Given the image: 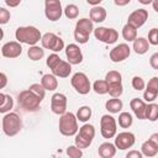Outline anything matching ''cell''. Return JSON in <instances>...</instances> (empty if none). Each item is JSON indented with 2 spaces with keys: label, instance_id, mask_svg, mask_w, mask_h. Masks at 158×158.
I'll return each instance as SVG.
<instances>
[{
  "label": "cell",
  "instance_id": "cell-16",
  "mask_svg": "<svg viewBox=\"0 0 158 158\" xmlns=\"http://www.w3.org/2000/svg\"><path fill=\"white\" fill-rule=\"evenodd\" d=\"M65 57L68 59V62L73 65V64H80L83 62V53L81 49L78 44L75 43H69L65 47Z\"/></svg>",
  "mask_w": 158,
  "mask_h": 158
},
{
  "label": "cell",
  "instance_id": "cell-22",
  "mask_svg": "<svg viewBox=\"0 0 158 158\" xmlns=\"http://www.w3.org/2000/svg\"><path fill=\"white\" fill-rule=\"evenodd\" d=\"M12 107H14V99L5 93H0V112L1 114L10 112Z\"/></svg>",
  "mask_w": 158,
  "mask_h": 158
},
{
  "label": "cell",
  "instance_id": "cell-8",
  "mask_svg": "<svg viewBox=\"0 0 158 158\" xmlns=\"http://www.w3.org/2000/svg\"><path fill=\"white\" fill-rule=\"evenodd\" d=\"M100 132L104 138H112L117 132L116 120L111 115H102L100 118Z\"/></svg>",
  "mask_w": 158,
  "mask_h": 158
},
{
  "label": "cell",
  "instance_id": "cell-11",
  "mask_svg": "<svg viewBox=\"0 0 158 158\" xmlns=\"http://www.w3.org/2000/svg\"><path fill=\"white\" fill-rule=\"evenodd\" d=\"M67 105H68V100L67 96L62 93H56L52 95L51 98V110L53 114L56 115H63L64 112H67Z\"/></svg>",
  "mask_w": 158,
  "mask_h": 158
},
{
  "label": "cell",
  "instance_id": "cell-34",
  "mask_svg": "<svg viewBox=\"0 0 158 158\" xmlns=\"http://www.w3.org/2000/svg\"><path fill=\"white\" fill-rule=\"evenodd\" d=\"M64 15H65V17L67 19H69V20H74V19H77L78 17V15H79V7L77 6V5H74V4H69V5H67L65 7H64Z\"/></svg>",
  "mask_w": 158,
  "mask_h": 158
},
{
  "label": "cell",
  "instance_id": "cell-29",
  "mask_svg": "<svg viewBox=\"0 0 158 158\" xmlns=\"http://www.w3.org/2000/svg\"><path fill=\"white\" fill-rule=\"evenodd\" d=\"M146 120H149L152 122L158 120V104L149 102L146 107Z\"/></svg>",
  "mask_w": 158,
  "mask_h": 158
},
{
  "label": "cell",
  "instance_id": "cell-10",
  "mask_svg": "<svg viewBox=\"0 0 158 158\" xmlns=\"http://www.w3.org/2000/svg\"><path fill=\"white\" fill-rule=\"evenodd\" d=\"M94 36L100 42H104L106 44H112L118 40V33L115 28H107V27H98L94 28Z\"/></svg>",
  "mask_w": 158,
  "mask_h": 158
},
{
  "label": "cell",
  "instance_id": "cell-1",
  "mask_svg": "<svg viewBox=\"0 0 158 158\" xmlns=\"http://www.w3.org/2000/svg\"><path fill=\"white\" fill-rule=\"evenodd\" d=\"M15 37L20 43H25L28 46H35L41 41L42 35L40 30L35 26H20L15 32Z\"/></svg>",
  "mask_w": 158,
  "mask_h": 158
},
{
  "label": "cell",
  "instance_id": "cell-14",
  "mask_svg": "<svg viewBox=\"0 0 158 158\" xmlns=\"http://www.w3.org/2000/svg\"><path fill=\"white\" fill-rule=\"evenodd\" d=\"M22 53V46L19 41H10L2 44L1 54L5 58H17Z\"/></svg>",
  "mask_w": 158,
  "mask_h": 158
},
{
  "label": "cell",
  "instance_id": "cell-30",
  "mask_svg": "<svg viewBox=\"0 0 158 158\" xmlns=\"http://www.w3.org/2000/svg\"><path fill=\"white\" fill-rule=\"evenodd\" d=\"M91 114H93L91 112V107L84 105V106H80L78 109V111H77V118L80 122H88L89 118L91 117Z\"/></svg>",
  "mask_w": 158,
  "mask_h": 158
},
{
  "label": "cell",
  "instance_id": "cell-21",
  "mask_svg": "<svg viewBox=\"0 0 158 158\" xmlns=\"http://www.w3.org/2000/svg\"><path fill=\"white\" fill-rule=\"evenodd\" d=\"M41 84L43 85V88L48 91H54L58 88V80L57 77L52 73V74H44L41 78Z\"/></svg>",
  "mask_w": 158,
  "mask_h": 158
},
{
  "label": "cell",
  "instance_id": "cell-51",
  "mask_svg": "<svg viewBox=\"0 0 158 158\" xmlns=\"http://www.w3.org/2000/svg\"><path fill=\"white\" fill-rule=\"evenodd\" d=\"M101 1H102V0H86V2H88L89 5H91V6H96V5H99Z\"/></svg>",
  "mask_w": 158,
  "mask_h": 158
},
{
  "label": "cell",
  "instance_id": "cell-6",
  "mask_svg": "<svg viewBox=\"0 0 158 158\" xmlns=\"http://www.w3.org/2000/svg\"><path fill=\"white\" fill-rule=\"evenodd\" d=\"M70 84L74 88V90L81 95H86L91 90L90 80H89L88 75L83 72H78V73L73 74V77L70 79Z\"/></svg>",
  "mask_w": 158,
  "mask_h": 158
},
{
  "label": "cell",
  "instance_id": "cell-36",
  "mask_svg": "<svg viewBox=\"0 0 158 158\" xmlns=\"http://www.w3.org/2000/svg\"><path fill=\"white\" fill-rule=\"evenodd\" d=\"M123 93V86H122V83H118V84H111L109 85V94L111 98H120Z\"/></svg>",
  "mask_w": 158,
  "mask_h": 158
},
{
  "label": "cell",
  "instance_id": "cell-17",
  "mask_svg": "<svg viewBox=\"0 0 158 158\" xmlns=\"http://www.w3.org/2000/svg\"><path fill=\"white\" fill-rule=\"evenodd\" d=\"M130 107L132 109L133 114L136 115V117L138 120H146V107L147 104L144 100L139 99V98H133L130 101Z\"/></svg>",
  "mask_w": 158,
  "mask_h": 158
},
{
  "label": "cell",
  "instance_id": "cell-13",
  "mask_svg": "<svg viewBox=\"0 0 158 158\" xmlns=\"http://www.w3.org/2000/svg\"><path fill=\"white\" fill-rule=\"evenodd\" d=\"M136 142V137L132 132H120L118 135L115 136V144L118 149L121 151H125V149H128L131 148Z\"/></svg>",
  "mask_w": 158,
  "mask_h": 158
},
{
  "label": "cell",
  "instance_id": "cell-43",
  "mask_svg": "<svg viewBox=\"0 0 158 158\" xmlns=\"http://www.w3.org/2000/svg\"><path fill=\"white\" fill-rule=\"evenodd\" d=\"M10 20V11L6 10L5 7H0V23L5 25Z\"/></svg>",
  "mask_w": 158,
  "mask_h": 158
},
{
  "label": "cell",
  "instance_id": "cell-3",
  "mask_svg": "<svg viewBox=\"0 0 158 158\" xmlns=\"http://www.w3.org/2000/svg\"><path fill=\"white\" fill-rule=\"evenodd\" d=\"M58 126H59V132L63 136H67V137L75 136L79 131L77 115H74L73 112H68V111L64 112L63 115H60Z\"/></svg>",
  "mask_w": 158,
  "mask_h": 158
},
{
  "label": "cell",
  "instance_id": "cell-19",
  "mask_svg": "<svg viewBox=\"0 0 158 158\" xmlns=\"http://www.w3.org/2000/svg\"><path fill=\"white\" fill-rule=\"evenodd\" d=\"M116 144L111 143V142H104L99 146L98 148V153L101 158H112L116 154Z\"/></svg>",
  "mask_w": 158,
  "mask_h": 158
},
{
  "label": "cell",
  "instance_id": "cell-41",
  "mask_svg": "<svg viewBox=\"0 0 158 158\" xmlns=\"http://www.w3.org/2000/svg\"><path fill=\"white\" fill-rule=\"evenodd\" d=\"M146 89L147 90H151L156 94H158V77H153L149 79V81L147 83L146 85Z\"/></svg>",
  "mask_w": 158,
  "mask_h": 158
},
{
  "label": "cell",
  "instance_id": "cell-15",
  "mask_svg": "<svg viewBox=\"0 0 158 158\" xmlns=\"http://www.w3.org/2000/svg\"><path fill=\"white\" fill-rule=\"evenodd\" d=\"M147 20H148V11L144 9H137L130 14L127 19V23L135 26L136 28H139L146 23Z\"/></svg>",
  "mask_w": 158,
  "mask_h": 158
},
{
  "label": "cell",
  "instance_id": "cell-39",
  "mask_svg": "<svg viewBox=\"0 0 158 158\" xmlns=\"http://www.w3.org/2000/svg\"><path fill=\"white\" fill-rule=\"evenodd\" d=\"M132 88H133L135 90H137V91L143 90V89L146 88V83H144L143 78H141V77H138V75H135V77L132 78Z\"/></svg>",
  "mask_w": 158,
  "mask_h": 158
},
{
  "label": "cell",
  "instance_id": "cell-28",
  "mask_svg": "<svg viewBox=\"0 0 158 158\" xmlns=\"http://www.w3.org/2000/svg\"><path fill=\"white\" fill-rule=\"evenodd\" d=\"M141 152H142V154H143L144 157H154V156L158 153V148H157L149 139H147V141H144V142L142 143V146H141Z\"/></svg>",
  "mask_w": 158,
  "mask_h": 158
},
{
  "label": "cell",
  "instance_id": "cell-46",
  "mask_svg": "<svg viewBox=\"0 0 158 158\" xmlns=\"http://www.w3.org/2000/svg\"><path fill=\"white\" fill-rule=\"evenodd\" d=\"M127 158H142L143 154L142 152H138V151H130L127 154H126Z\"/></svg>",
  "mask_w": 158,
  "mask_h": 158
},
{
  "label": "cell",
  "instance_id": "cell-12",
  "mask_svg": "<svg viewBox=\"0 0 158 158\" xmlns=\"http://www.w3.org/2000/svg\"><path fill=\"white\" fill-rule=\"evenodd\" d=\"M130 53H131V48L127 43H118L110 51L109 56L114 63H120L127 59L130 57Z\"/></svg>",
  "mask_w": 158,
  "mask_h": 158
},
{
  "label": "cell",
  "instance_id": "cell-27",
  "mask_svg": "<svg viewBox=\"0 0 158 158\" xmlns=\"http://www.w3.org/2000/svg\"><path fill=\"white\" fill-rule=\"evenodd\" d=\"M122 37L127 42H133L137 38V28L130 23H126L122 27Z\"/></svg>",
  "mask_w": 158,
  "mask_h": 158
},
{
  "label": "cell",
  "instance_id": "cell-38",
  "mask_svg": "<svg viewBox=\"0 0 158 158\" xmlns=\"http://www.w3.org/2000/svg\"><path fill=\"white\" fill-rule=\"evenodd\" d=\"M89 37H90V35L84 33V32H81V31H78V30H74V40H75L78 43L85 44V43L89 41Z\"/></svg>",
  "mask_w": 158,
  "mask_h": 158
},
{
  "label": "cell",
  "instance_id": "cell-53",
  "mask_svg": "<svg viewBox=\"0 0 158 158\" xmlns=\"http://www.w3.org/2000/svg\"><path fill=\"white\" fill-rule=\"evenodd\" d=\"M152 5H153V9H154V10L158 12V0H153Z\"/></svg>",
  "mask_w": 158,
  "mask_h": 158
},
{
  "label": "cell",
  "instance_id": "cell-5",
  "mask_svg": "<svg viewBox=\"0 0 158 158\" xmlns=\"http://www.w3.org/2000/svg\"><path fill=\"white\" fill-rule=\"evenodd\" d=\"M17 101H19V105L26 110V111H30V112H33V111H37L40 109V105L42 102V100L35 95L30 89L27 90H23L19 94V98H17Z\"/></svg>",
  "mask_w": 158,
  "mask_h": 158
},
{
  "label": "cell",
  "instance_id": "cell-26",
  "mask_svg": "<svg viewBox=\"0 0 158 158\" xmlns=\"http://www.w3.org/2000/svg\"><path fill=\"white\" fill-rule=\"evenodd\" d=\"M27 56L33 62L41 60L44 57V49H43V47L36 46V44L35 46H30V48L27 49Z\"/></svg>",
  "mask_w": 158,
  "mask_h": 158
},
{
  "label": "cell",
  "instance_id": "cell-18",
  "mask_svg": "<svg viewBox=\"0 0 158 158\" xmlns=\"http://www.w3.org/2000/svg\"><path fill=\"white\" fill-rule=\"evenodd\" d=\"M51 70L57 78H68L69 74L72 73V64L68 60H62L60 59L59 63Z\"/></svg>",
  "mask_w": 158,
  "mask_h": 158
},
{
  "label": "cell",
  "instance_id": "cell-32",
  "mask_svg": "<svg viewBox=\"0 0 158 158\" xmlns=\"http://www.w3.org/2000/svg\"><path fill=\"white\" fill-rule=\"evenodd\" d=\"M105 80L107 81L109 85H111V84H118V83H122V75L117 70H110V72L106 73Z\"/></svg>",
  "mask_w": 158,
  "mask_h": 158
},
{
  "label": "cell",
  "instance_id": "cell-52",
  "mask_svg": "<svg viewBox=\"0 0 158 158\" xmlns=\"http://www.w3.org/2000/svg\"><path fill=\"white\" fill-rule=\"evenodd\" d=\"M138 2L142 5H148V4H152L153 0H138Z\"/></svg>",
  "mask_w": 158,
  "mask_h": 158
},
{
  "label": "cell",
  "instance_id": "cell-31",
  "mask_svg": "<svg viewBox=\"0 0 158 158\" xmlns=\"http://www.w3.org/2000/svg\"><path fill=\"white\" fill-rule=\"evenodd\" d=\"M133 123V118H132V115L130 112H121L118 115V126L122 127V128H128L131 127Z\"/></svg>",
  "mask_w": 158,
  "mask_h": 158
},
{
  "label": "cell",
  "instance_id": "cell-7",
  "mask_svg": "<svg viewBox=\"0 0 158 158\" xmlns=\"http://www.w3.org/2000/svg\"><path fill=\"white\" fill-rule=\"evenodd\" d=\"M41 44H42L43 48L51 49L54 53L60 52L64 48V41L59 36H57L56 33H53V32H46L44 35H42Z\"/></svg>",
  "mask_w": 158,
  "mask_h": 158
},
{
  "label": "cell",
  "instance_id": "cell-33",
  "mask_svg": "<svg viewBox=\"0 0 158 158\" xmlns=\"http://www.w3.org/2000/svg\"><path fill=\"white\" fill-rule=\"evenodd\" d=\"M93 90L96 94H100V95L107 94L109 93V84L105 79L104 80H95L94 84H93Z\"/></svg>",
  "mask_w": 158,
  "mask_h": 158
},
{
  "label": "cell",
  "instance_id": "cell-49",
  "mask_svg": "<svg viewBox=\"0 0 158 158\" xmlns=\"http://www.w3.org/2000/svg\"><path fill=\"white\" fill-rule=\"evenodd\" d=\"M0 77H1V85H0V88L4 89L6 86V83H7V77H6V74L4 72L0 73Z\"/></svg>",
  "mask_w": 158,
  "mask_h": 158
},
{
  "label": "cell",
  "instance_id": "cell-20",
  "mask_svg": "<svg viewBox=\"0 0 158 158\" xmlns=\"http://www.w3.org/2000/svg\"><path fill=\"white\" fill-rule=\"evenodd\" d=\"M89 19L93 22H96V23L104 22L106 20V10H105V7H102L100 5L93 6L90 12H89Z\"/></svg>",
  "mask_w": 158,
  "mask_h": 158
},
{
  "label": "cell",
  "instance_id": "cell-42",
  "mask_svg": "<svg viewBox=\"0 0 158 158\" xmlns=\"http://www.w3.org/2000/svg\"><path fill=\"white\" fill-rule=\"evenodd\" d=\"M147 40H148L149 44L157 46L158 44V28H152L148 32V38Z\"/></svg>",
  "mask_w": 158,
  "mask_h": 158
},
{
  "label": "cell",
  "instance_id": "cell-37",
  "mask_svg": "<svg viewBox=\"0 0 158 158\" xmlns=\"http://www.w3.org/2000/svg\"><path fill=\"white\" fill-rule=\"evenodd\" d=\"M67 156L70 157V158H80L83 156V152H81V148H79L78 146H69L67 148Z\"/></svg>",
  "mask_w": 158,
  "mask_h": 158
},
{
  "label": "cell",
  "instance_id": "cell-35",
  "mask_svg": "<svg viewBox=\"0 0 158 158\" xmlns=\"http://www.w3.org/2000/svg\"><path fill=\"white\" fill-rule=\"evenodd\" d=\"M28 89H30L35 95H37L41 100H43V98H44V95H46V89L43 88V85H42L41 83H33V84L30 85Z\"/></svg>",
  "mask_w": 158,
  "mask_h": 158
},
{
  "label": "cell",
  "instance_id": "cell-4",
  "mask_svg": "<svg viewBox=\"0 0 158 158\" xmlns=\"http://www.w3.org/2000/svg\"><path fill=\"white\" fill-rule=\"evenodd\" d=\"M94 137H95V127L93 125H90V123H84L79 128L78 133L75 135L74 143L79 148L84 149V148H88L91 144Z\"/></svg>",
  "mask_w": 158,
  "mask_h": 158
},
{
  "label": "cell",
  "instance_id": "cell-23",
  "mask_svg": "<svg viewBox=\"0 0 158 158\" xmlns=\"http://www.w3.org/2000/svg\"><path fill=\"white\" fill-rule=\"evenodd\" d=\"M75 30L90 35L91 32H94V25H93V21H91L90 19L83 17V19H80V20L77 21V23H75Z\"/></svg>",
  "mask_w": 158,
  "mask_h": 158
},
{
  "label": "cell",
  "instance_id": "cell-2",
  "mask_svg": "<svg viewBox=\"0 0 158 158\" xmlns=\"http://www.w3.org/2000/svg\"><path fill=\"white\" fill-rule=\"evenodd\" d=\"M1 127H2V132L9 136V137H14L16 136L21 128H22V121L20 118V116L16 112H6L2 116L1 120Z\"/></svg>",
  "mask_w": 158,
  "mask_h": 158
},
{
  "label": "cell",
  "instance_id": "cell-24",
  "mask_svg": "<svg viewBox=\"0 0 158 158\" xmlns=\"http://www.w3.org/2000/svg\"><path fill=\"white\" fill-rule=\"evenodd\" d=\"M122 107H123V102L121 101L120 98H112L105 102V109L111 114H118L122 110Z\"/></svg>",
  "mask_w": 158,
  "mask_h": 158
},
{
  "label": "cell",
  "instance_id": "cell-44",
  "mask_svg": "<svg viewBox=\"0 0 158 158\" xmlns=\"http://www.w3.org/2000/svg\"><path fill=\"white\" fill-rule=\"evenodd\" d=\"M157 96H158V94H156V93H153V91H151V90L144 89V93H143V99H144V101H147V102H153V101L157 99Z\"/></svg>",
  "mask_w": 158,
  "mask_h": 158
},
{
  "label": "cell",
  "instance_id": "cell-25",
  "mask_svg": "<svg viewBox=\"0 0 158 158\" xmlns=\"http://www.w3.org/2000/svg\"><path fill=\"white\" fill-rule=\"evenodd\" d=\"M149 49V42L144 37H137L133 41V51L137 54H144Z\"/></svg>",
  "mask_w": 158,
  "mask_h": 158
},
{
  "label": "cell",
  "instance_id": "cell-45",
  "mask_svg": "<svg viewBox=\"0 0 158 158\" xmlns=\"http://www.w3.org/2000/svg\"><path fill=\"white\" fill-rule=\"evenodd\" d=\"M149 64H151V67H152L153 69L158 70V52L153 53V54L149 57Z\"/></svg>",
  "mask_w": 158,
  "mask_h": 158
},
{
  "label": "cell",
  "instance_id": "cell-47",
  "mask_svg": "<svg viewBox=\"0 0 158 158\" xmlns=\"http://www.w3.org/2000/svg\"><path fill=\"white\" fill-rule=\"evenodd\" d=\"M20 2H21V0H5V4L9 7H16L20 5Z\"/></svg>",
  "mask_w": 158,
  "mask_h": 158
},
{
  "label": "cell",
  "instance_id": "cell-50",
  "mask_svg": "<svg viewBox=\"0 0 158 158\" xmlns=\"http://www.w3.org/2000/svg\"><path fill=\"white\" fill-rule=\"evenodd\" d=\"M130 1L131 0H114L115 5H117V6H126L127 4H130Z\"/></svg>",
  "mask_w": 158,
  "mask_h": 158
},
{
  "label": "cell",
  "instance_id": "cell-40",
  "mask_svg": "<svg viewBox=\"0 0 158 158\" xmlns=\"http://www.w3.org/2000/svg\"><path fill=\"white\" fill-rule=\"evenodd\" d=\"M59 60H60V57H59L57 53H52V54H49V56L47 57L46 64H47V67H48L49 69H53V68L59 63Z\"/></svg>",
  "mask_w": 158,
  "mask_h": 158
},
{
  "label": "cell",
  "instance_id": "cell-48",
  "mask_svg": "<svg viewBox=\"0 0 158 158\" xmlns=\"http://www.w3.org/2000/svg\"><path fill=\"white\" fill-rule=\"evenodd\" d=\"M157 148H158V132H156V133H152L151 136H149V138H148Z\"/></svg>",
  "mask_w": 158,
  "mask_h": 158
},
{
  "label": "cell",
  "instance_id": "cell-9",
  "mask_svg": "<svg viewBox=\"0 0 158 158\" xmlns=\"http://www.w3.org/2000/svg\"><path fill=\"white\" fill-rule=\"evenodd\" d=\"M63 11L60 0H44V16L49 21H58L64 14Z\"/></svg>",
  "mask_w": 158,
  "mask_h": 158
}]
</instances>
